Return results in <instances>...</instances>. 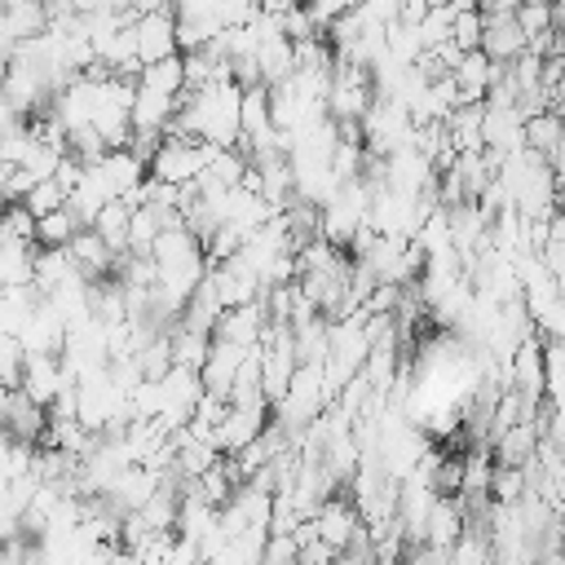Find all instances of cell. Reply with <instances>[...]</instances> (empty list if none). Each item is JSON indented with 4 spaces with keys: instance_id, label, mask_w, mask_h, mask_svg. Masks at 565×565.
I'll return each instance as SVG.
<instances>
[{
    "instance_id": "cell-3",
    "label": "cell",
    "mask_w": 565,
    "mask_h": 565,
    "mask_svg": "<svg viewBox=\"0 0 565 565\" xmlns=\"http://www.w3.org/2000/svg\"><path fill=\"white\" fill-rule=\"evenodd\" d=\"M128 35H132V53L137 62H154V57H168L177 53V35H172V9L163 13H141L128 22Z\"/></svg>"
},
{
    "instance_id": "cell-7",
    "label": "cell",
    "mask_w": 565,
    "mask_h": 565,
    "mask_svg": "<svg viewBox=\"0 0 565 565\" xmlns=\"http://www.w3.org/2000/svg\"><path fill=\"white\" fill-rule=\"evenodd\" d=\"M521 137L530 150H539L552 168H561V115L556 110H539L521 124Z\"/></svg>"
},
{
    "instance_id": "cell-15",
    "label": "cell",
    "mask_w": 565,
    "mask_h": 565,
    "mask_svg": "<svg viewBox=\"0 0 565 565\" xmlns=\"http://www.w3.org/2000/svg\"><path fill=\"white\" fill-rule=\"evenodd\" d=\"M477 40H481V13H477V9L455 13V18H450V44H455L459 53H468V49H477Z\"/></svg>"
},
{
    "instance_id": "cell-4",
    "label": "cell",
    "mask_w": 565,
    "mask_h": 565,
    "mask_svg": "<svg viewBox=\"0 0 565 565\" xmlns=\"http://www.w3.org/2000/svg\"><path fill=\"white\" fill-rule=\"evenodd\" d=\"M260 327H265V305H260V296H256V300H247V305L221 309L216 322H212V340H225V344L247 349V344L260 340Z\"/></svg>"
},
{
    "instance_id": "cell-14",
    "label": "cell",
    "mask_w": 565,
    "mask_h": 565,
    "mask_svg": "<svg viewBox=\"0 0 565 565\" xmlns=\"http://www.w3.org/2000/svg\"><path fill=\"white\" fill-rule=\"evenodd\" d=\"M18 203H22L31 216H44V212H57V207L66 203V194H62V185H57L53 177H44V181H35Z\"/></svg>"
},
{
    "instance_id": "cell-16",
    "label": "cell",
    "mask_w": 565,
    "mask_h": 565,
    "mask_svg": "<svg viewBox=\"0 0 565 565\" xmlns=\"http://www.w3.org/2000/svg\"><path fill=\"white\" fill-rule=\"evenodd\" d=\"M18 375H22V344H18V335L0 331V384L18 388Z\"/></svg>"
},
{
    "instance_id": "cell-8",
    "label": "cell",
    "mask_w": 565,
    "mask_h": 565,
    "mask_svg": "<svg viewBox=\"0 0 565 565\" xmlns=\"http://www.w3.org/2000/svg\"><path fill=\"white\" fill-rule=\"evenodd\" d=\"M256 66H260V84H265V88L278 84V79H287V75L296 71V62H291V40H287V35H265L260 49H256Z\"/></svg>"
},
{
    "instance_id": "cell-11",
    "label": "cell",
    "mask_w": 565,
    "mask_h": 565,
    "mask_svg": "<svg viewBox=\"0 0 565 565\" xmlns=\"http://www.w3.org/2000/svg\"><path fill=\"white\" fill-rule=\"evenodd\" d=\"M75 230H79V221H75V216L66 212V203H62L57 212L35 216V247H66Z\"/></svg>"
},
{
    "instance_id": "cell-5",
    "label": "cell",
    "mask_w": 565,
    "mask_h": 565,
    "mask_svg": "<svg viewBox=\"0 0 565 565\" xmlns=\"http://www.w3.org/2000/svg\"><path fill=\"white\" fill-rule=\"evenodd\" d=\"M477 49H481L490 62L508 66V62L525 49V35H521V26H516L512 13H481V40H477Z\"/></svg>"
},
{
    "instance_id": "cell-2",
    "label": "cell",
    "mask_w": 565,
    "mask_h": 565,
    "mask_svg": "<svg viewBox=\"0 0 565 565\" xmlns=\"http://www.w3.org/2000/svg\"><path fill=\"white\" fill-rule=\"evenodd\" d=\"M265 424H269V406H265V402H256V406H225L221 424L212 428V446H216L221 455H234V450H243Z\"/></svg>"
},
{
    "instance_id": "cell-19",
    "label": "cell",
    "mask_w": 565,
    "mask_h": 565,
    "mask_svg": "<svg viewBox=\"0 0 565 565\" xmlns=\"http://www.w3.org/2000/svg\"><path fill=\"white\" fill-rule=\"evenodd\" d=\"M4 177H9V163H0V207H4Z\"/></svg>"
},
{
    "instance_id": "cell-18",
    "label": "cell",
    "mask_w": 565,
    "mask_h": 565,
    "mask_svg": "<svg viewBox=\"0 0 565 565\" xmlns=\"http://www.w3.org/2000/svg\"><path fill=\"white\" fill-rule=\"evenodd\" d=\"M428 9H433V0H397V22L415 26V22H419Z\"/></svg>"
},
{
    "instance_id": "cell-17",
    "label": "cell",
    "mask_w": 565,
    "mask_h": 565,
    "mask_svg": "<svg viewBox=\"0 0 565 565\" xmlns=\"http://www.w3.org/2000/svg\"><path fill=\"white\" fill-rule=\"evenodd\" d=\"M260 13V0H216V18L221 26H243Z\"/></svg>"
},
{
    "instance_id": "cell-10",
    "label": "cell",
    "mask_w": 565,
    "mask_h": 565,
    "mask_svg": "<svg viewBox=\"0 0 565 565\" xmlns=\"http://www.w3.org/2000/svg\"><path fill=\"white\" fill-rule=\"evenodd\" d=\"M137 84H141V88H154V93L177 97V93H181V84H185V75H181V53H168V57L146 62V66L137 71Z\"/></svg>"
},
{
    "instance_id": "cell-13",
    "label": "cell",
    "mask_w": 565,
    "mask_h": 565,
    "mask_svg": "<svg viewBox=\"0 0 565 565\" xmlns=\"http://www.w3.org/2000/svg\"><path fill=\"white\" fill-rule=\"evenodd\" d=\"M525 490L530 486H525V468L521 463H494V472H490V499L494 503H516Z\"/></svg>"
},
{
    "instance_id": "cell-9",
    "label": "cell",
    "mask_w": 565,
    "mask_h": 565,
    "mask_svg": "<svg viewBox=\"0 0 565 565\" xmlns=\"http://www.w3.org/2000/svg\"><path fill=\"white\" fill-rule=\"evenodd\" d=\"M128 212H132V207H124L119 199H106L88 230H97V238H102L110 252H128Z\"/></svg>"
},
{
    "instance_id": "cell-6",
    "label": "cell",
    "mask_w": 565,
    "mask_h": 565,
    "mask_svg": "<svg viewBox=\"0 0 565 565\" xmlns=\"http://www.w3.org/2000/svg\"><path fill=\"white\" fill-rule=\"evenodd\" d=\"M172 110H177V97L137 84V88H132V102H128V124H132V128H154V132H163V124L172 119Z\"/></svg>"
},
{
    "instance_id": "cell-1",
    "label": "cell",
    "mask_w": 565,
    "mask_h": 565,
    "mask_svg": "<svg viewBox=\"0 0 565 565\" xmlns=\"http://www.w3.org/2000/svg\"><path fill=\"white\" fill-rule=\"evenodd\" d=\"M216 150H221L216 141H194V137H168V132H163L159 150H154L150 163H146V177L168 181V185H190V181L207 168V159H212Z\"/></svg>"
},
{
    "instance_id": "cell-12",
    "label": "cell",
    "mask_w": 565,
    "mask_h": 565,
    "mask_svg": "<svg viewBox=\"0 0 565 565\" xmlns=\"http://www.w3.org/2000/svg\"><path fill=\"white\" fill-rule=\"evenodd\" d=\"M31 256H35V243H4L0 247V287L31 282Z\"/></svg>"
}]
</instances>
